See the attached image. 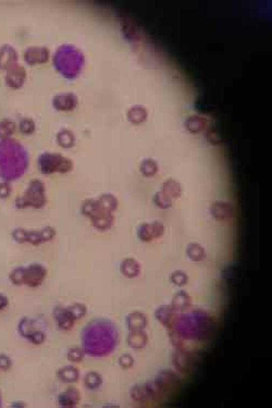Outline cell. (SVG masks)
<instances>
[{"label": "cell", "mask_w": 272, "mask_h": 408, "mask_svg": "<svg viewBox=\"0 0 272 408\" xmlns=\"http://www.w3.org/2000/svg\"><path fill=\"white\" fill-rule=\"evenodd\" d=\"M57 142L64 148H71L74 146L75 143V136L71 131L64 129L61 130L57 134Z\"/></svg>", "instance_id": "24"}, {"label": "cell", "mask_w": 272, "mask_h": 408, "mask_svg": "<svg viewBox=\"0 0 272 408\" xmlns=\"http://www.w3.org/2000/svg\"><path fill=\"white\" fill-rule=\"evenodd\" d=\"M127 117L129 121L133 124H140L147 120L148 111L142 104H135L129 109Z\"/></svg>", "instance_id": "16"}, {"label": "cell", "mask_w": 272, "mask_h": 408, "mask_svg": "<svg viewBox=\"0 0 272 408\" xmlns=\"http://www.w3.org/2000/svg\"><path fill=\"white\" fill-rule=\"evenodd\" d=\"M26 78V72L23 67L15 64L8 69V74L6 76L7 84L12 88H20L24 84Z\"/></svg>", "instance_id": "12"}, {"label": "cell", "mask_w": 272, "mask_h": 408, "mask_svg": "<svg viewBox=\"0 0 272 408\" xmlns=\"http://www.w3.org/2000/svg\"><path fill=\"white\" fill-rule=\"evenodd\" d=\"M52 104L59 111H70L77 106V97L72 93L59 94L52 99Z\"/></svg>", "instance_id": "11"}, {"label": "cell", "mask_w": 272, "mask_h": 408, "mask_svg": "<svg viewBox=\"0 0 272 408\" xmlns=\"http://www.w3.org/2000/svg\"><path fill=\"white\" fill-rule=\"evenodd\" d=\"M175 353L172 356V364L174 368L179 370L180 373L186 374L190 371L195 363V358L191 352H188L184 347L175 348Z\"/></svg>", "instance_id": "6"}, {"label": "cell", "mask_w": 272, "mask_h": 408, "mask_svg": "<svg viewBox=\"0 0 272 408\" xmlns=\"http://www.w3.org/2000/svg\"><path fill=\"white\" fill-rule=\"evenodd\" d=\"M102 383V380H101V376H99L97 374H90L88 375H86V384L90 386L91 389H95L97 386L101 385Z\"/></svg>", "instance_id": "35"}, {"label": "cell", "mask_w": 272, "mask_h": 408, "mask_svg": "<svg viewBox=\"0 0 272 408\" xmlns=\"http://www.w3.org/2000/svg\"><path fill=\"white\" fill-rule=\"evenodd\" d=\"M120 365H121V367H123L124 369H129L134 365V358L131 356V355L125 354L120 358Z\"/></svg>", "instance_id": "36"}, {"label": "cell", "mask_w": 272, "mask_h": 408, "mask_svg": "<svg viewBox=\"0 0 272 408\" xmlns=\"http://www.w3.org/2000/svg\"><path fill=\"white\" fill-rule=\"evenodd\" d=\"M161 192L165 193V194L169 198H171L172 201L177 200L182 194V186L177 181L173 179H169L164 182Z\"/></svg>", "instance_id": "20"}, {"label": "cell", "mask_w": 272, "mask_h": 408, "mask_svg": "<svg viewBox=\"0 0 272 408\" xmlns=\"http://www.w3.org/2000/svg\"><path fill=\"white\" fill-rule=\"evenodd\" d=\"M69 358L73 360V362H80V360L83 358V354L81 353V350L72 349L69 353Z\"/></svg>", "instance_id": "37"}, {"label": "cell", "mask_w": 272, "mask_h": 408, "mask_svg": "<svg viewBox=\"0 0 272 408\" xmlns=\"http://www.w3.org/2000/svg\"><path fill=\"white\" fill-rule=\"evenodd\" d=\"M139 171L145 177H153L159 171V166L155 159L146 158L139 165Z\"/></svg>", "instance_id": "23"}, {"label": "cell", "mask_w": 272, "mask_h": 408, "mask_svg": "<svg viewBox=\"0 0 272 408\" xmlns=\"http://www.w3.org/2000/svg\"><path fill=\"white\" fill-rule=\"evenodd\" d=\"M154 204L160 209H169L172 207L173 201L167 196L165 193L159 191V192H157L154 196Z\"/></svg>", "instance_id": "27"}, {"label": "cell", "mask_w": 272, "mask_h": 408, "mask_svg": "<svg viewBox=\"0 0 272 408\" xmlns=\"http://www.w3.org/2000/svg\"><path fill=\"white\" fill-rule=\"evenodd\" d=\"M155 316L162 326L168 330H172L180 315L171 305H161L156 309Z\"/></svg>", "instance_id": "7"}, {"label": "cell", "mask_w": 272, "mask_h": 408, "mask_svg": "<svg viewBox=\"0 0 272 408\" xmlns=\"http://www.w3.org/2000/svg\"><path fill=\"white\" fill-rule=\"evenodd\" d=\"M186 256L190 260L198 263L206 258V250L201 244L190 243L186 246Z\"/></svg>", "instance_id": "21"}, {"label": "cell", "mask_w": 272, "mask_h": 408, "mask_svg": "<svg viewBox=\"0 0 272 408\" xmlns=\"http://www.w3.org/2000/svg\"><path fill=\"white\" fill-rule=\"evenodd\" d=\"M121 272L130 279H134L140 273V265L134 258H127L121 264Z\"/></svg>", "instance_id": "18"}, {"label": "cell", "mask_w": 272, "mask_h": 408, "mask_svg": "<svg viewBox=\"0 0 272 408\" xmlns=\"http://www.w3.org/2000/svg\"><path fill=\"white\" fill-rule=\"evenodd\" d=\"M177 312L186 311L192 306V298L185 291H179L172 297V302L170 304Z\"/></svg>", "instance_id": "15"}, {"label": "cell", "mask_w": 272, "mask_h": 408, "mask_svg": "<svg viewBox=\"0 0 272 408\" xmlns=\"http://www.w3.org/2000/svg\"><path fill=\"white\" fill-rule=\"evenodd\" d=\"M130 394H131V397L133 399V401L135 403H137V404L147 405V404H149V403H151L149 396L147 394V391H146V389H145L144 383L134 385L133 388L131 389Z\"/></svg>", "instance_id": "22"}, {"label": "cell", "mask_w": 272, "mask_h": 408, "mask_svg": "<svg viewBox=\"0 0 272 408\" xmlns=\"http://www.w3.org/2000/svg\"><path fill=\"white\" fill-rule=\"evenodd\" d=\"M84 343L92 355H106L116 346L117 332L110 323H95L85 330Z\"/></svg>", "instance_id": "2"}, {"label": "cell", "mask_w": 272, "mask_h": 408, "mask_svg": "<svg viewBox=\"0 0 272 408\" xmlns=\"http://www.w3.org/2000/svg\"><path fill=\"white\" fill-rule=\"evenodd\" d=\"M123 33L130 40H138L139 31L130 22H123Z\"/></svg>", "instance_id": "29"}, {"label": "cell", "mask_w": 272, "mask_h": 408, "mask_svg": "<svg viewBox=\"0 0 272 408\" xmlns=\"http://www.w3.org/2000/svg\"><path fill=\"white\" fill-rule=\"evenodd\" d=\"M207 119L201 116H191L188 117L184 122L185 129L188 132H191L193 134H198L203 132V131L207 128Z\"/></svg>", "instance_id": "17"}, {"label": "cell", "mask_w": 272, "mask_h": 408, "mask_svg": "<svg viewBox=\"0 0 272 408\" xmlns=\"http://www.w3.org/2000/svg\"><path fill=\"white\" fill-rule=\"evenodd\" d=\"M151 230H153L154 238H159L165 233V226L161 221H153L150 222Z\"/></svg>", "instance_id": "33"}, {"label": "cell", "mask_w": 272, "mask_h": 408, "mask_svg": "<svg viewBox=\"0 0 272 408\" xmlns=\"http://www.w3.org/2000/svg\"><path fill=\"white\" fill-rule=\"evenodd\" d=\"M128 344L134 349H142L148 344V337L145 331H131L128 337Z\"/></svg>", "instance_id": "19"}, {"label": "cell", "mask_w": 272, "mask_h": 408, "mask_svg": "<svg viewBox=\"0 0 272 408\" xmlns=\"http://www.w3.org/2000/svg\"><path fill=\"white\" fill-rule=\"evenodd\" d=\"M210 213L218 221H227L233 218L234 216V208L227 202L218 201L214 202L210 206Z\"/></svg>", "instance_id": "9"}, {"label": "cell", "mask_w": 272, "mask_h": 408, "mask_svg": "<svg viewBox=\"0 0 272 408\" xmlns=\"http://www.w3.org/2000/svg\"><path fill=\"white\" fill-rule=\"evenodd\" d=\"M127 324L130 331H143L148 324L147 317L140 311L131 312L127 318Z\"/></svg>", "instance_id": "13"}, {"label": "cell", "mask_w": 272, "mask_h": 408, "mask_svg": "<svg viewBox=\"0 0 272 408\" xmlns=\"http://www.w3.org/2000/svg\"><path fill=\"white\" fill-rule=\"evenodd\" d=\"M18 55L13 47L4 45L0 49V69H9L10 67L17 64Z\"/></svg>", "instance_id": "14"}, {"label": "cell", "mask_w": 272, "mask_h": 408, "mask_svg": "<svg viewBox=\"0 0 272 408\" xmlns=\"http://www.w3.org/2000/svg\"><path fill=\"white\" fill-rule=\"evenodd\" d=\"M28 204L34 207L45 205V186L40 181H33L28 191Z\"/></svg>", "instance_id": "8"}, {"label": "cell", "mask_w": 272, "mask_h": 408, "mask_svg": "<svg viewBox=\"0 0 272 408\" xmlns=\"http://www.w3.org/2000/svg\"><path fill=\"white\" fill-rule=\"evenodd\" d=\"M153 382L156 385V388L158 390L160 395L164 397L179 386L180 378L174 371L167 369L160 371V373L157 374L156 378L153 380Z\"/></svg>", "instance_id": "5"}, {"label": "cell", "mask_w": 272, "mask_h": 408, "mask_svg": "<svg viewBox=\"0 0 272 408\" xmlns=\"http://www.w3.org/2000/svg\"><path fill=\"white\" fill-rule=\"evenodd\" d=\"M137 238L142 240V242H146V243L151 242V240L155 239L150 223L146 222V223L139 224L137 228Z\"/></svg>", "instance_id": "25"}, {"label": "cell", "mask_w": 272, "mask_h": 408, "mask_svg": "<svg viewBox=\"0 0 272 408\" xmlns=\"http://www.w3.org/2000/svg\"><path fill=\"white\" fill-rule=\"evenodd\" d=\"M170 281H171V283H173L176 286H184L187 284V282H188V275L184 271L175 270L171 273Z\"/></svg>", "instance_id": "28"}, {"label": "cell", "mask_w": 272, "mask_h": 408, "mask_svg": "<svg viewBox=\"0 0 272 408\" xmlns=\"http://www.w3.org/2000/svg\"><path fill=\"white\" fill-rule=\"evenodd\" d=\"M15 130V124L10 120H3L0 122V138H6L11 135Z\"/></svg>", "instance_id": "30"}, {"label": "cell", "mask_w": 272, "mask_h": 408, "mask_svg": "<svg viewBox=\"0 0 272 408\" xmlns=\"http://www.w3.org/2000/svg\"><path fill=\"white\" fill-rule=\"evenodd\" d=\"M49 50L46 47H30L24 52V60L31 66L45 64L49 59Z\"/></svg>", "instance_id": "10"}, {"label": "cell", "mask_w": 272, "mask_h": 408, "mask_svg": "<svg viewBox=\"0 0 272 408\" xmlns=\"http://www.w3.org/2000/svg\"><path fill=\"white\" fill-rule=\"evenodd\" d=\"M77 401V392L75 390H69L62 395L61 405L62 406H72Z\"/></svg>", "instance_id": "32"}, {"label": "cell", "mask_w": 272, "mask_h": 408, "mask_svg": "<svg viewBox=\"0 0 272 408\" xmlns=\"http://www.w3.org/2000/svg\"><path fill=\"white\" fill-rule=\"evenodd\" d=\"M84 64V55L73 45H62L55 52L54 66L56 70L68 80H74L80 75Z\"/></svg>", "instance_id": "3"}, {"label": "cell", "mask_w": 272, "mask_h": 408, "mask_svg": "<svg viewBox=\"0 0 272 408\" xmlns=\"http://www.w3.org/2000/svg\"><path fill=\"white\" fill-rule=\"evenodd\" d=\"M60 376L65 381H75L77 378V371L74 368H66L60 373Z\"/></svg>", "instance_id": "34"}, {"label": "cell", "mask_w": 272, "mask_h": 408, "mask_svg": "<svg viewBox=\"0 0 272 408\" xmlns=\"http://www.w3.org/2000/svg\"><path fill=\"white\" fill-rule=\"evenodd\" d=\"M39 168L44 174H50L54 172H61L66 173L72 170L73 165L70 159L58 154L45 153L40 155L38 159Z\"/></svg>", "instance_id": "4"}, {"label": "cell", "mask_w": 272, "mask_h": 408, "mask_svg": "<svg viewBox=\"0 0 272 408\" xmlns=\"http://www.w3.org/2000/svg\"><path fill=\"white\" fill-rule=\"evenodd\" d=\"M99 204H101V206L106 209L107 211H113L116 210L117 207H118V201L117 198L114 197L111 194H106V195H102L101 198L98 200Z\"/></svg>", "instance_id": "26"}, {"label": "cell", "mask_w": 272, "mask_h": 408, "mask_svg": "<svg viewBox=\"0 0 272 408\" xmlns=\"http://www.w3.org/2000/svg\"><path fill=\"white\" fill-rule=\"evenodd\" d=\"M214 326L216 324L213 318L207 311L196 309L184 315H180L173 330L183 340L201 342L212 337Z\"/></svg>", "instance_id": "1"}, {"label": "cell", "mask_w": 272, "mask_h": 408, "mask_svg": "<svg viewBox=\"0 0 272 408\" xmlns=\"http://www.w3.org/2000/svg\"><path fill=\"white\" fill-rule=\"evenodd\" d=\"M19 129L21 132L26 135H30L35 132V123L32 119L24 118L20 121Z\"/></svg>", "instance_id": "31"}]
</instances>
